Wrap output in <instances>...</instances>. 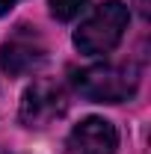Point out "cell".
Wrapping results in <instances>:
<instances>
[{
	"mask_svg": "<svg viewBox=\"0 0 151 154\" xmlns=\"http://www.w3.org/2000/svg\"><path fill=\"white\" fill-rule=\"evenodd\" d=\"M131 9L122 0H101L74 30V48L86 57H104L122 42Z\"/></svg>",
	"mask_w": 151,
	"mask_h": 154,
	"instance_id": "2",
	"label": "cell"
},
{
	"mask_svg": "<svg viewBox=\"0 0 151 154\" xmlns=\"http://www.w3.org/2000/svg\"><path fill=\"white\" fill-rule=\"evenodd\" d=\"M136 6H139V12H142V18H148V0H136Z\"/></svg>",
	"mask_w": 151,
	"mask_h": 154,
	"instance_id": "8",
	"label": "cell"
},
{
	"mask_svg": "<svg viewBox=\"0 0 151 154\" xmlns=\"http://www.w3.org/2000/svg\"><path fill=\"white\" fill-rule=\"evenodd\" d=\"M65 110H68V101H65L62 86L48 77L33 80V86H27V92L21 98V122L36 131L54 125Z\"/></svg>",
	"mask_w": 151,
	"mask_h": 154,
	"instance_id": "4",
	"label": "cell"
},
{
	"mask_svg": "<svg viewBox=\"0 0 151 154\" xmlns=\"http://www.w3.org/2000/svg\"><path fill=\"white\" fill-rule=\"evenodd\" d=\"M119 148V131L113 122L89 116L80 125L71 128V134L65 139V154H116Z\"/></svg>",
	"mask_w": 151,
	"mask_h": 154,
	"instance_id": "5",
	"label": "cell"
},
{
	"mask_svg": "<svg viewBox=\"0 0 151 154\" xmlns=\"http://www.w3.org/2000/svg\"><path fill=\"white\" fill-rule=\"evenodd\" d=\"M48 59V45L36 33V27H24L21 24L12 36L0 45V68L9 77H24L42 68V62Z\"/></svg>",
	"mask_w": 151,
	"mask_h": 154,
	"instance_id": "3",
	"label": "cell"
},
{
	"mask_svg": "<svg viewBox=\"0 0 151 154\" xmlns=\"http://www.w3.org/2000/svg\"><path fill=\"white\" fill-rule=\"evenodd\" d=\"M74 89L86 101L98 104H122L131 101L139 89V68L133 62H101L80 68L71 77Z\"/></svg>",
	"mask_w": 151,
	"mask_h": 154,
	"instance_id": "1",
	"label": "cell"
},
{
	"mask_svg": "<svg viewBox=\"0 0 151 154\" xmlns=\"http://www.w3.org/2000/svg\"><path fill=\"white\" fill-rule=\"evenodd\" d=\"M15 3H18V0H0V18H3V15H6V12H9Z\"/></svg>",
	"mask_w": 151,
	"mask_h": 154,
	"instance_id": "7",
	"label": "cell"
},
{
	"mask_svg": "<svg viewBox=\"0 0 151 154\" xmlns=\"http://www.w3.org/2000/svg\"><path fill=\"white\" fill-rule=\"evenodd\" d=\"M86 3H89V0H48L51 15H54L57 21H71V18H77V15L86 9Z\"/></svg>",
	"mask_w": 151,
	"mask_h": 154,
	"instance_id": "6",
	"label": "cell"
},
{
	"mask_svg": "<svg viewBox=\"0 0 151 154\" xmlns=\"http://www.w3.org/2000/svg\"><path fill=\"white\" fill-rule=\"evenodd\" d=\"M0 154H6V151H0Z\"/></svg>",
	"mask_w": 151,
	"mask_h": 154,
	"instance_id": "9",
	"label": "cell"
}]
</instances>
